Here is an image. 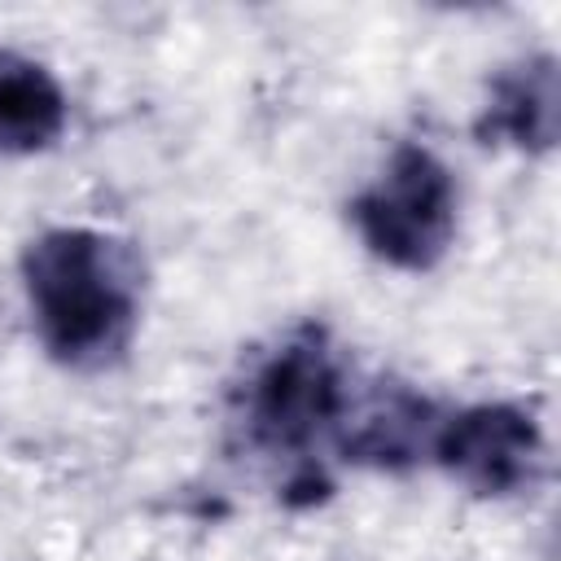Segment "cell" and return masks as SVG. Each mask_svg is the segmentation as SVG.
Here are the masks:
<instances>
[{"label": "cell", "instance_id": "cell-1", "mask_svg": "<svg viewBox=\"0 0 561 561\" xmlns=\"http://www.w3.org/2000/svg\"><path fill=\"white\" fill-rule=\"evenodd\" d=\"M136 259L96 228H48L22 250V294L35 337L70 368H105L136 329Z\"/></svg>", "mask_w": 561, "mask_h": 561}, {"label": "cell", "instance_id": "cell-2", "mask_svg": "<svg viewBox=\"0 0 561 561\" xmlns=\"http://www.w3.org/2000/svg\"><path fill=\"white\" fill-rule=\"evenodd\" d=\"M456 210V180L425 145H399L351 202V219L368 254L399 272H430L451 250Z\"/></svg>", "mask_w": 561, "mask_h": 561}, {"label": "cell", "instance_id": "cell-3", "mask_svg": "<svg viewBox=\"0 0 561 561\" xmlns=\"http://www.w3.org/2000/svg\"><path fill=\"white\" fill-rule=\"evenodd\" d=\"M346 412L342 368L320 333L285 337L245 386V430L267 451H302Z\"/></svg>", "mask_w": 561, "mask_h": 561}, {"label": "cell", "instance_id": "cell-4", "mask_svg": "<svg viewBox=\"0 0 561 561\" xmlns=\"http://www.w3.org/2000/svg\"><path fill=\"white\" fill-rule=\"evenodd\" d=\"M434 460L478 495L522 491L543 465V434L513 403H473L434 425Z\"/></svg>", "mask_w": 561, "mask_h": 561}, {"label": "cell", "instance_id": "cell-5", "mask_svg": "<svg viewBox=\"0 0 561 561\" xmlns=\"http://www.w3.org/2000/svg\"><path fill=\"white\" fill-rule=\"evenodd\" d=\"M557 61L548 53L526 57L495 79L478 131L526 153H548L557 145Z\"/></svg>", "mask_w": 561, "mask_h": 561}, {"label": "cell", "instance_id": "cell-6", "mask_svg": "<svg viewBox=\"0 0 561 561\" xmlns=\"http://www.w3.org/2000/svg\"><path fill=\"white\" fill-rule=\"evenodd\" d=\"M66 92L48 66L0 48V158L48 149L66 131Z\"/></svg>", "mask_w": 561, "mask_h": 561}]
</instances>
